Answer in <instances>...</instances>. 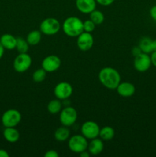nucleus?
I'll list each match as a JSON object with an SVG mask.
<instances>
[{
    "label": "nucleus",
    "mask_w": 156,
    "mask_h": 157,
    "mask_svg": "<svg viewBox=\"0 0 156 157\" xmlns=\"http://www.w3.org/2000/svg\"><path fill=\"white\" fill-rule=\"evenodd\" d=\"M99 80L105 87L110 90H115L121 82V76L117 70L106 67L101 69L99 71Z\"/></svg>",
    "instance_id": "nucleus-1"
},
{
    "label": "nucleus",
    "mask_w": 156,
    "mask_h": 157,
    "mask_svg": "<svg viewBox=\"0 0 156 157\" xmlns=\"http://www.w3.org/2000/svg\"><path fill=\"white\" fill-rule=\"evenodd\" d=\"M62 29L67 36L71 38L78 37L84 32V21L77 17H68L64 20Z\"/></svg>",
    "instance_id": "nucleus-2"
},
{
    "label": "nucleus",
    "mask_w": 156,
    "mask_h": 157,
    "mask_svg": "<svg viewBox=\"0 0 156 157\" xmlns=\"http://www.w3.org/2000/svg\"><path fill=\"white\" fill-rule=\"evenodd\" d=\"M21 121V113L15 109L6 110L2 116V124L5 127H15Z\"/></svg>",
    "instance_id": "nucleus-3"
},
{
    "label": "nucleus",
    "mask_w": 156,
    "mask_h": 157,
    "mask_svg": "<svg viewBox=\"0 0 156 157\" xmlns=\"http://www.w3.org/2000/svg\"><path fill=\"white\" fill-rule=\"evenodd\" d=\"M68 147L73 153H80L87 150L88 142L87 138L83 135H74L69 139Z\"/></svg>",
    "instance_id": "nucleus-4"
},
{
    "label": "nucleus",
    "mask_w": 156,
    "mask_h": 157,
    "mask_svg": "<svg viewBox=\"0 0 156 157\" xmlns=\"http://www.w3.org/2000/svg\"><path fill=\"white\" fill-rule=\"evenodd\" d=\"M61 29L59 21L54 18H47L41 21L40 25V31L46 35H54Z\"/></svg>",
    "instance_id": "nucleus-5"
},
{
    "label": "nucleus",
    "mask_w": 156,
    "mask_h": 157,
    "mask_svg": "<svg viewBox=\"0 0 156 157\" xmlns=\"http://www.w3.org/2000/svg\"><path fill=\"white\" fill-rule=\"evenodd\" d=\"M32 63V59L27 53H19L13 61V67L15 71L24 73L28 70Z\"/></svg>",
    "instance_id": "nucleus-6"
},
{
    "label": "nucleus",
    "mask_w": 156,
    "mask_h": 157,
    "mask_svg": "<svg viewBox=\"0 0 156 157\" xmlns=\"http://www.w3.org/2000/svg\"><path fill=\"white\" fill-rule=\"evenodd\" d=\"M76 119H77V112L73 107H66L61 110L60 121L63 126L70 127L75 124Z\"/></svg>",
    "instance_id": "nucleus-7"
},
{
    "label": "nucleus",
    "mask_w": 156,
    "mask_h": 157,
    "mask_svg": "<svg viewBox=\"0 0 156 157\" xmlns=\"http://www.w3.org/2000/svg\"><path fill=\"white\" fill-rule=\"evenodd\" d=\"M99 130L100 129L99 125L96 122L92 121H86L85 123H84L80 129L83 136L90 140L97 137L99 134Z\"/></svg>",
    "instance_id": "nucleus-8"
},
{
    "label": "nucleus",
    "mask_w": 156,
    "mask_h": 157,
    "mask_svg": "<svg viewBox=\"0 0 156 157\" xmlns=\"http://www.w3.org/2000/svg\"><path fill=\"white\" fill-rule=\"evenodd\" d=\"M151 66V58L148 54L141 52L138 55L135 56L134 67L139 72H145Z\"/></svg>",
    "instance_id": "nucleus-9"
},
{
    "label": "nucleus",
    "mask_w": 156,
    "mask_h": 157,
    "mask_svg": "<svg viewBox=\"0 0 156 157\" xmlns=\"http://www.w3.org/2000/svg\"><path fill=\"white\" fill-rule=\"evenodd\" d=\"M54 93L58 99L67 100L73 94V87L68 82H60L55 86Z\"/></svg>",
    "instance_id": "nucleus-10"
},
{
    "label": "nucleus",
    "mask_w": 156,
    "mask_h": 157,
    "mask_svg": "<svg viewBox=\"0 0 156 157\" xmlns=\"http://www.w3.org/2000/svg\"><path fill=\"white\" fill-rule=\"evenodd\" d=\"M42 68L47 71V73H51V72L56 71L60 68L61 65V61L60 58L57 55H48L43 59Z\"/></svg>",
    "instance_id": "nucleus-11"
},
{
    "label": "nucleus",
    "mask_w": 156,
    "mask_h": 157,
    "mask_svg": "<svg viewBox=\"0 0 156 157\" xmlns=\"http://www.w3.org/2000/svg\"><path fill=\"white\" fill-rule=\"evenodd\" d=\"M93 42H94V40H93V35L90 32H83L77 37V41H76L78 48L80 50L83 52H87L90 50L93 47Z\"/></svg>",
    "instance_id": "nucleus-12"
},
{
    "label": "nucleus",
    "mask_w": 156,
    "mask_h": 157,
    "mask_svg": "<svg viewBox=\"0 0 156 157\" xmlns=\"http://www.w3.org/2000/svg\"><path fill=\"white\" fill-rule=\"evenodd\" d=\"M76 7L84 14H90L96 9V0H76Z\"/></svg>",
    "instance_id": "nucleus-13"
},
{
    "label": "nucleus",
    "mask_w": 156,
    "mask_h": 157,
    "mask_svg": "<svg viewBox=\"0 0 156 157\" xmlns=\"http://www.w3.org/2000/svg\"><path fill=\"white\" fill-rule=\"evenodd\" d=\"M116 90L117 93L122 98H130L134 95L136 92V87L134 84L130 82H120L116 87Z\"/></svg>",
    "instance_id": "nucleus-14"
},
{
    "label": "nucleus",
    "mask_w": 156,
    "mask_h": 157,
    "mask_svg": "<svg viewBox=\"0 0 156 157\" xmlns=\"http://www.w3.org/2000/svg\"><path fill=\"white\" fill-rule=\"evenodd\" d=\"M104 144L102 139H98L97 137L92 139L88 144V151L92 155H99L103 150Z\"/></svg>",
    "instance_id": "nucleus-15"
},
{
    "label": "nucleus",
    "mask_w": 156,
    "mask_h": 157,
    "mask_svg": "<svg viewBox=\"0 0 156 157\" xmlns=\"http://www.w3.org/2000/svg\"><path fill=\"white\" fill-rule=\"evenodd\" d=\"M0 42L5 49L13 50L16 47L17 38L11 34H4L0 38Z\"/></svg>",
    "instance_id": "nucleus-16"
},
{
    "label": "nucleus",
    "mask_w": 156,
    "mask_h": 157,
    "mask_svg": "<svg viewBox=\"0 0 156 157\" xmlns=\"http://www.w3.org/2000/svg\"><path fill=\"white\" fill-rule=\"evenodd\" d=\"M3 136L9 143H16L20 138V133L15 127H6L3 131Z\"/></svg>",
    "instance_id": "nucleus-17"
},
{
    "label": "nucleus",
    "mask_w": 156,
    "mask_h": 157,
    "mask_svg": "<svg viewBox=\"0 0 156 157\" xmlns=\"http://www.w3.org/2000/svg\"><path fill=\"white\" fill-rule=\"evenodd\" d=\"M70 137V130L67 127H61L54 132V138L59 142H64Z\"/></svg>",
    "instance_id": "nucleus-18"
},
{
    "label": "nucleus",
    "mask_w": 156,
    "mask_h": 157,
    "mask_svg": "<svg viewBox=\"0 0 156 157\" xmlns=\"http://www.w3.org/2000/svg\"><path fill=\"white\" fill-rule=\"evenodd\" d=\"M99 136L102 140H111L115 136V130L111 127L106 126L99 130Z\"/></svg>",
    "instance_id": "nucleus-19"
},
{
    "label": "nucleus",
    "mask_w": 156,
    "mask_h": 157,
    "mask_svg": "<svg viewBox=\"0 0 156 157\" xmlns=\"http://www.w3.org/2000/svg\"><path fill=\"white\" fill-rule=\"evenodd\" d=\"M41 32L38 30H34L29 32L27 35V41L30 45H36L41 40Z\"/></svg>",
    "instance_id": "nucleus-20"
},
{
    "label": "nucleus",
    "mask_w": 156,
    "mask_h": 157,
    "mask_svg": "<svg viewBox=\"0 0 156 157\" xmlns=\"http://www.w3.org/2000/svg\"><path fill=\"white\" fill-rule=\"evenodd\" d=\"M47 108L49 113L51 114H56V113H60L62 109L61 100L58 99V98L56 100H51L47 104Z\"/></svg>",
    "instance_id": "nucleus-21"
},
{
    "label": "nucleus",
    "mask_w": 156,
    "mask_h": 157,
    "mask_svg": "<svg viewBox=\"0 0 156 157\" xmlns=\"http://www.w3.org/2000/svg\"><path fill=\"white\" fill-rule=\"evenodd\" d=\"M151 43H152V40L151 38H148V37H145V38L141 39L139 47L140 48L142 52H144V53H151L152 52Z\"/></svg>",
    "instance_id": "nucleus-22"
},
{
    "label": "nucleus",
    "mask_w": 156,
    "mask_h": 157,
    "mask_svg": "<svg viewBox=\"0 0 156 157\" xmlns=\"http://www.w3.org/2000/svg\"><path fill=\"white\" fill-rule=\"evenodd\" d=\"M104 14L101 11L93 10L91 13H90V19L95 23L96 25H101L104 21Z\"/></svg>",
    "instance_id": "nucleus-23"
},
{
    "label": "nucleus",
    "mask_w": 156,
    "mask_h": 157,
    "mask_svg": "<svg viewBox=\"0 0 156 157\" xmlns=\"http://www.w3.org/2000/svg\"><path fill=\"white\" fill-rule=\"evenodd\" d=\"M29 45L30 44H28L27 40L24 39L21 37L17 38V43L15 48L17 49V51L19 53H27L28 51L29 50Z\"/></svg>",
    "instance_id": "nucleus-24"
},
{
    "label": "nucleus",
    "mask_w": 156,
    "mask_h": 157,
    "mask_svg": "<svg viewBox=\"0 0 156 157\" xmlns=\"http://www.w3.org/2000/svg\"><path fill=\"white\" fill-rule=\"evenodd\" d=\"M46 75H47V71H46L44 69H38V70L35 71L33 73V75H32V79H33V81H35V82H42V81H44V79L46 78Z\"/></svg>",
    "instance_id": "nucleus-25"
},
{
    "label": "nucleus",
    "mask_w": 156,
    "mask_h": 157,
    "mask_svg": "<svg viewBox=\"0 0 156 157\" xmlns=\"http://www.w3.org/2000/svg\"><path fill=\"white\" fill-rule=\"evenodd\" d=\"M96 27V25L93 22V21H91L90 19L86 20L85 21H84V32H90L91 33L92 32H93Z\"/></svg>",
    "instance_id": "nucleus-26"
},
{
    "label": "nucleus",
    "mask_w": 156,
    "mask_h": 157,
    "mask_svg": "<svg viewBox=\"0 0 156 157\" xmlns=\"http://www.w3.org/2000/svg\"><path fill=\"white\" fill-rule=\"evenodd\" d=\"M98 4L102 6H108L113 4L115 0H96Z\"/></svg>",
    "instance_id": "nucleus-27"
},
{
    "label": "nucleus",
    "mask_w": 156,
    "mask_h": 157,
    "mask_svg": "<svg viewBox=\"0 0 156 157\" xmlns=\"http://www.w3.org/2000/svg\"><path fill=\"white\" fill-rule=\"evenodd\" d=\"M59 156V154L57 153V151L54 150H48L44 154V157H58Z\"/></svg>",
    "instance_id": "nucleus-28"
},
{
    "label": "nucleus",
    "mask_w": 156,
    "mask_h": 157,
    "mask_svg": "<svg viewBox=\"0 0 156 157\" xmlns=\"http://www.w3.org/2000/svg\"><path fill=\"white\" fill-rule=\"evenodd\" d=\"M149 14L151 18H152L154 21H156V6H154L153 7L151 8L149 11Z\"/></svg>",
    "instance_id": "nucleus-29"
},
{
    "label": "nucleus",
    "mask_w": 156,
    "mask_h": 157,
    "mask_svg": "<svg viewBox=\"0 0 156 157\" xmlns=\"http://www.w3.org/2000/svg\"><path fill=\"white\" fill-rule=\"evenodd\" d=\"M150 58H151V64H152L154 67H156V51L155 52H151V56H150Z\"/></svg>",
    "instance_id": "nucleus-30"
},
{
    "label": "nucleus",
    "mask_w": 156,
    "mask_h": 157,
    "mask_svg": "<svg viewBox=\"0 0 156 157\" xmlns=\"http://www.w3.org/2000/svg\"><path fill=\"white\" fill-rule=\"evenodd\" d=\"M9 154L6 150L0 149V157H9Z\"/></svg>",
    "instance_id": "nucleus-31"
},
{
    "label": "nucleus",
    "mask_w": 156,
    "mask_h": 157,
    "mask_svg": "<svg viewBox=\"0 0 156 157\" xmlns=\"http://www.w3.org/2000/svg\"><path fill=\"white\" fill-rule=\"evenodd\" d=\"M141 52H142V50H141L140 48H139V47L134 48H133V50H132V54H134L135 56H136V55H138L139 54H140Z\"/></svg>",
    "instance_id": "nucleus-32"
},
{
    "label": "nucleus",
    "mask_w": 156,
    "mask_h": 157,
    "mask_svg": "<svg viewBox=\"0 0 156 157\" xmlns=\"http://www.w3.org/2000/svg\"><path fill=\"white\" fill-rule=\"evenodd\" d=\"M80 157H89L90 156V153L89 151H87V150H84V151L81 152L80 153H79Z\"/></svg>",
    "instance_id": "nucleus-33"
},
{
    "label": "nucleus",
    "mask_w": 156,
    "mask_h": 157,
    "mask_svg": "<svg viewBox=\"0 0 156 157\" xmlns=\"http://www.w3.org/2000/svg\"><path fill=\"white\" fill-rule=\"evenodd\" d=\"M4 51H5V48H3V46L2 45L1 42H0V59L2 58L3 55H4Z\"/></svg>",
    "instance_id": "nucleus-34"
},
{
    "label": "nucleus",
    "mask_w": 156,
    "mask_h": 157,
    "mask_svg": "<svg viewBox=\"0 0 156 157\" xmlns=\"http://www.w3.org/2000/svg\"><path fill=\"white\" fill-rule=\"evenodd\" d=\"M151 47H152V52H155L156 51V39L152 40Z\"/></svg>",
    "instance_id": "nucleus-35"
}]
</instances>
